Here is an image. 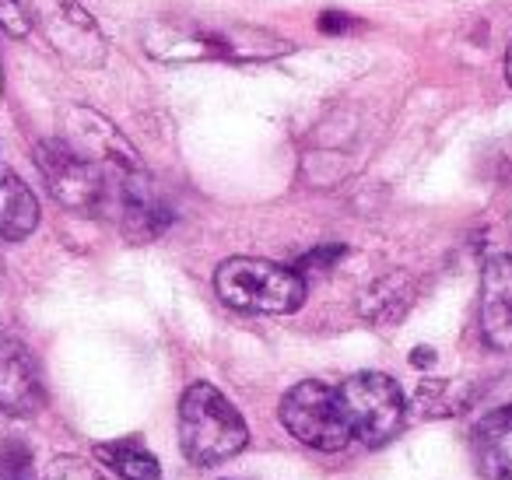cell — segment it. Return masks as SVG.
I'll use <instances>...</instances> for the list:
<instances>
[{
  "label": "cell",
  "mask_w": 512,
  "mask_h": 480,
  "mask_svg": "<svg viewBox=\"0 0 512 480\" xmlns=\"http://www.w3.org/2000/svg\"><path fill=\"white\" fill-rule=\"evenodd\" d=\"M281 424L299 438L302 445L320 452H341L351 442V424L337 386L320 379H306L281 396Z\"/></svg>",
  "instance_id": "277c9868"
},
{
  "label": "cell",
  "mask_w": 512,
  "mask_h": 480,
  "mask_svg": "<svg viewBox=\"0 0 512 480\" xmlns=\"http://www.w3.org/2000/svg\"><path fill=\"white\" fill-rule=\"evenodd\" d=\"M39 169L50 186V193L71 211H99L116 186H109L106 165L88 158L71 141H53L39 148Z\"/></svg>",
  "instance_id": "52a82bcc"
},
{
  "label": "cell",
  "mask_w": 512,
  "mask_h": 480,
  "mask_svg": "<svg viewBox=\"0 0 512 480\" xmlns=\"http://www.w3.org/2000/svg\"><path fill=\"white\" fill-rule=\"evenodd\" d=\"M46 480H106L92 463L78 456H57L46 466Z\"/></svg>",
  "instance_id": "4fadbf2b"
},
{
  "label": "cell",
  "mask_w": 512,
  "mask_h": 480,
  "mask_svg": "<svg viewBox=\"0 0 512 480\" xmlns=\"http://www.w3.org/2000/svg\"><path fill=\"white\" fill-rule=\"evenodd\" d=\"M411 361H414V365H432L435 351H432V347H418V351L411 354Z\"/></svg>",
  "instance_id": "e0dca14e"
},
{
  "label": "cell",
  "mask_w": 512,
  "mask_h": 480,
  "mask_svg": "<svg viewBox=\"0 0 512 480\" xmlns=\"http://www.w3.org/2000/svg\"><path fill=\"white\" fill-rule=\"evenodd\" d=\"M43 407V382L36 361L15 337L0 333V410L4 414H36Z\"/></svg>",
  "instance_id": "9c48e42d"
},
{
  "label": "cell",
  "mask_w": 512,
  "mask_h": 480,
  "mask_svg": "<svg viewBox=\"0 0 512 480\" xmlns=\"http://www.w3.org/2000/svg\"><path fill=\"white\" fill-rule=\"evenodd\" d=\"M481 333L495 351H512V256H488L481 270Z\"/></svg>",
  "instance_id": "ba28073f"
},
{
  "label": "cell",
  "mask_w": 512,
  "mask_h": 480,
  "mask_svg": "<svg viewBox=\"0 0 512 480\" xmlns=\"http://www.w3.org/2000/svg\"><path fill=\"white\" fill-rule=\"evenodd\" d=\"M249 428L239 407L211 382H193L179 400V445L193 466H218L239 456Z\"/></svg>",
  "instance_id": "7a4b0ae2"
},
{
  "label": "cell",
  "mask_w": 512,
  "mask_h": 480,
  "mask_svg": "<svg viewBox=\"0 0 512 480\" xmlns=\"http://www.w3.org/2000/svg\"><path fill=\"white\" fill-rule=\"evenodd\" d=\"M355 18L351 15H337V11H327V15H323V22H320V29L323 32H348V29H355Z\"/></svg>",
  "instance_id": "9a60e30c"
},
{
  "label": "cell",
  "mask_w": 512,
  "mask_h": 480,
  "mask_svg": "<svg viewBox=\"0 0 512 480\" xmlns=\"http://www.w3.org/2000/svg\"><path fill=\"white\" fill-rule=\"evenodd\" d=\"M337 393H341L351 435L369 445V449H379V445L393 442L397 431L404 428L407 403H404V393H400L397 379H390V375L358 372V375H351V379H344L341 386H337Z\"/></svg>",
  "instance_id": "8992f818"
},
{
  "label": "cell",
  "mask_w": 512,
  "mask_h": 480,
  "mask_svg": "<svg viewBox=\"0 0 512 480\" xmlns=\"http://www.w3.org/2000/svg\"><path fill=\"white\" fill-rule=\"evenodd\" d=\"M477 480H512V403L488 410L470 435Z\"/></svg>",
  "instance_id": "30bf717a"
},
{
  "label": "cell",
  "mask_w": 512,
  "mask_h": 480,
  "mask_svg": "<svg viewBox=\"0 0 512 480\" xmlns=\"http://www.w3.org/2000/svg\"><path fill=\"white\" fill-rule=\"evenodd\" d=\"M337 256H344V246H327V249H320V253L306 256V267H327V263L337 260Z\"/></svg>",
  "instance_id": "2e32d148"
},
{
  "label": "cell",
  "mask_w": 512,
  "mask_h": 480,
  "mask_svg": "<svg viewBox=\"0 0 512 480\" xmlns=\"http://www.w3.org/2000/svg\"><path fill=\"white\" fill-rule=\"evenodd\" d=\"M95 459L106 463L116 473V480H162L158 459L144 449L137 438H120V442L95 445Z\"/></svg>",
  "instance_id": "7c38bea8"
},
{
  "label": "cell",
  "mask_w": 512,
  "mask_h": 480,
  "mask_svg": "<svg viewBox=\"0 0 512 480\" xmlns=\"http://www.w3.org/2000/svg\"><path fill=\"white\" fill-rule=\"evenodd\" d=\"M505 78H509V85H512V43H509V53H505Z\"/></svg>",
  "instance_id": "ac0fdd59"
},
{
  "label": "cell",
  "mask_w": 512,
  "mask_h": 480,
  "mask_svg": "<svg viewBox=\"0 0 512 480\" xmlns=\"http://www.w3.org/2000/svg\"><path fill=\"white\" fill-rule=\"evenodd\" d=\"M144 50L165 64H193V60H228V64H264L292 43L271 29L242 22H155L144 36Z\"/></svg>",
  "instance_id": "6da1fadb"
},
{
  "label": "cell",
  "mask_w": 512,
  "mask_h": 480,
  "mask_svg": "<svg viewBox=\"0 0 512 480\" xmlns=\"http://www.w3.org/2000/svg\"><path fill=\"white\" fill-rule=\"evenodd\" d=\"M0 29L8 32L15 39H25L32 29L29 15H25V4L22 0H0Z\"/></svg>",
  "instance_id": "5bb4252c"
},
{
  "label": "cell",
  "mask_w": 512,
  "mask_h": 480,
  "mask_svg": "<svg viewBox=\"0 0 512 480\" xmlns=\"http://www.w3.org/2000/svg\"><path fill=\"white\" fill-rule=\"evenodd\" d=\"M214 291L225 305L242 312L288 316L306 302V277L292 267H281L256 256H232L214 274Z\"/></svg>",
  "instance_id": "3957f363"
},
{
  "label": "cell",
  "mask_w": 512,
  "mask_h": 480,
  "mask_svg": "<svg viewBox=\"0 0 512 480\" xmlns=\"http://www.w3.org/2000/svg\"><path fill=\"white\" fill-rule=\"evenodd\" d=\"M39 225V200L18 172L0 165V239L22 242Z\"/></svg>",
  "instance_id": "8fae6325"
},
{
  "label": "cell",
  "mask_w": 512,
  "mask_h": 480,
  "mask_svg": "<svg viewBox=\"0 0 512 480\" xmlns=\"http://www.w3.org/2000/svg\"><path fill=\"white\" fill-rule=\"evenodd\" d=\"M25 15L53 53L71 67L106 64V36L81 0H25Z\"/></svg>",
  "instance_id": "5b68a950"
}]
</instances>
